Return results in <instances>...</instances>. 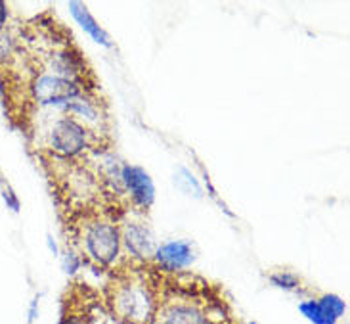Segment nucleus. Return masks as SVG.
<instances>
[{"label": "nucleus", "instance_id": "nucleus-1", "mask_svg": "<svg viewBox=\"0 0 350 324\" xmlns=\"http://www.w3.org/2000/svg\"><path fill=\"white\" fill-rule=\"evenodd\" d=\"M163 273L152 263L121 261L104 288V306L119 324H155L161 303Z\"/></svg>", "mask_w": 350, "mask_h": 324}, {"label": "nucleus", "instance_id": "nucleus-2", "mask_svg": "<svg viewBox=\"0 0 350 324\" xmlns=\"http://www.w3.org/2000/svg\"><path fill=\"white\" fill-rule=\"evenodd\" d=\"M155 324H236L217 286L203 278L163 275L161 303Z\"/></svg>", "mask_w": 350, "mask_h": 324}, {"label": "nucleus", "instance_id": "nucleus-3", "mask_svg": "<svg viewBox=\"0 0 350 324\" xmlns=\"http://www.w3.org/2000/svg\"><path fill=\"white\" fill-rule=\"evenodd\" d=\"M69 227L67 246L75 251L81 261L96 273L111 271L121 258V229L119 221L102 213L79 215L66 221Z\"/></svg>", "mask_w": 350, "mask_h": 324}, {"label": "nucleus", "instance_id": "nucleus-4", "mask_svg": "<svg viewBox=\"0 0 350 324\" xmlns=\"http://www.w3.org/2000/svg\"><path fill=\"white\" fill-rule=\"evenodd\" d=\"M105 313L102 297L92 288L71 284L64 296L59 324H105Z\"/></svg>", "mask_w": 350, "mask_h": 324}, {"label": "nucleus", "instance_id": "nucleus-5", "mask_svg": "<svg viewBox=\"0 0 350 324\" xmlns=\"http://www.w3.org/2000/svg\"><path fill=\"white\" fill-rule=\"evenodd\" d=\"M119 229H121V244L131 256V261L152 263L157 244L150 227L140 221H124L123 225H119Z\"/></svg>", "mask_w": 350, "mask_h": 324}, {"label": "nucleus", "instance_id": "nucleus-6", "mask_svg": "<svg viewBox=\"0 0 350 324\" xmlns=\"http://www.w3.org/2000/svg\"><path fill=\"white\" fill-rule=\"evenodd\" d=\"M121 179H123L124 190L129 194V201L133 203V208H138L142 211L150 210L155 200L152 177L138 165H123Z\"/></svg>", "mask_w": 350, "mask_h": 324}, {"label": "nucleus", "instance_id": "nucleus-7", "mask_svg": "<svg viewBox=\"0 0 350 324\" xmlns=\"http://www.w3.org/2000/svg\"><path fill=\"white\" fill-rule=\"evenodd\" d=\"M193 259L196 256L188 242L176 240L157 246L152 265L157 271H161L163 275H176V273H184L193 263Z\"/></svg>", "mask_w": 350, "mask_h": 324}, {"label": "nucleus", "instance_id": "nucleus-8", "mask_svg": "<svg viewBox=\"0 0 350 324\" xmlns=\"http://www.w3.org/2000/svg\"><path fill=\"white\" fill-rule=\"evenodd\" d=\"M299 311L314 324H337V321L347 313V303L335 294H325L318 299L299 303Z\"/></svg>", "mask_w": 350, "mask_h": 324}, {"label": "nucleus", "instance_id": "nucleus-9", "mask_svg": "<svg viewBox=\"0 0 350 324\" xmlns=\"http://www.w3.org/2000/svg\"><path fill=\"white\" fill-rule=\"evenodd\" d=\"M69 10H71V16L75 18V21L81 25V27L85 29L86 33L90 35V37L94 38L98 45H102V47H113V42H111V37L107 35L104 31V27L92 18V14L88 12L85 4H81V2H69Z\"/></svg>", "mask_w": 350, "mask_h": 324}, {"label": "nucleus", "instance_id": "nucleus-10", "mask_svg": "<svg viewBox=\"0 0 350 324\" xmlns=\"http://www.w3.org/2000/svg\"><path fill=\"white\" fill-rule=\"evenodd\" d=\"M270 282H272L275 288L287 290V292H293V290H299V288H301V278L297 277L295 273H289V271H278V273H272V275H270Z\"/></svg>", "mask_w": 350, "mask_h": 324}, {"label": "nucleus", "instance_id": "nucleus-11", "mask_svg": "<svg viewBox=\"0 0 350 324\" xmlns=\"http://www.w3.org/2000/svg\"><path fill=\"white\" fill-rule=\"evenodd\" d=\"M62 265H64V271H66L67 275H75L77 271H79V267L83 265V261H81V258L77 256L73 249L69 248L66 251L64 259H62Z\"/></svg>", "mask_w": 350, "mask_h": 324}, {"label": "nucleus", "instance_id": "nucleus-12", "mask_svg": "<svg viewBox=\"0 0 350 324\" xmlns=\"http://www.w3.org/2000/svg\"><path fill=\"white\" fill-rule=\"evenodd\" d=\"M0 192H2V198H4V201H6L8 210L16 211V213H18L19 200H18V196H16V192H14V188H12V186L8 184V181L0 184Z\"/></svg>", "mask_w": 350, "mask_h": 324}, {"label": "nucleus", "instance_id": "nucleus-13", "mask_svg": "<svg viewBox=\"0 0 350 324\" xmlns=\"http://www.w3.org/2000/svg\"><path fill=\"white\" fill-rule=\"evenodd\" d=\"M10 12H8V4L0 0V33L6 29V23H8Z\"/></svg>", "mask_w": 350, "mask_h": 324}, {"label": "nucleus", "instance_id": "nucleus-14", "mask_svg": "<svg viewBox=\"0 0 350 324\" xmlns=\"http://www.w3.org/2000/svg\"><path fill=\"white\" fill-rule=\"evenodd\" d=\"M38 316V297H35L29 306V324H33Z\"/></svg>", "mask_w": 350, "mask_h": 324}, {"label": "nucleus", "instance_id": "nucleus-15", "mask_svg": "<svg viewBox=\"0 0 350 324\" xmlns=\"http://www.w3.org/2000/svg\"><path fill=\"white\" fill-rule=\"evenodd\" d=\"M4 100V81H2V75H0V102Z\"/></svg>", "mask_w": 350, "mask_h": 324}, {"label": "nucleus", "instance_id": "nucleus-16", "mask_svg": "<svg viewBox=\"0 0 350 324\" xmlns=\"http://www.w3.org/2000/svg\"><path fill=\"white\" fill-rule=\"evenodd\" d=\"M48 246H50V249H52V251H54V253H57L56 244H54V242H52V238H50V236H48Z\"/></svg>", "mask_w": 350, "mask_h": 324}, {"label": "nucleus", "instance_id": "nucleus-17", "mask_svg": "<svg viewBox=\"0 0 350 324\" xmlns=\"http://www.w3.org/2000/svg\"><path fill=\"white\" fill-rule=\"evenodd\" d=\"M247 324H256V323H247Z\"/></svg>", "mask_w": 350, "mask_h": 324}]
</instances>
